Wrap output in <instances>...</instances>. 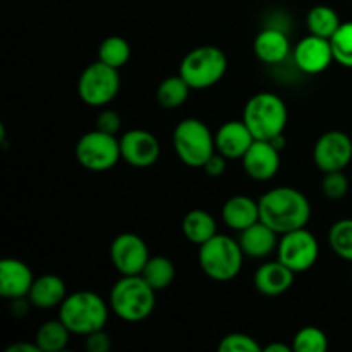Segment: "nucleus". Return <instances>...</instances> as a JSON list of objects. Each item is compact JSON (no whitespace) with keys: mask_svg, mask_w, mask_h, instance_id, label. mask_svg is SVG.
<instances>
[{"mask_svg":"<svg viewBox=\"0 0 352 352\" xmlns=\"http://www.w3.org/2000/svg\"><path fill=\"white\" fill-rule=\"evenodd\" d=\"M260 220L278 236L302 229L311 219V205L299 189L278 186L265 192L260 199Z\"/></svg>","mask_w":352,"mask_h":352,"instance_id":"f257e3e1","label":"nucleus"},{"mask_svg":"<svg viewBox=\"0 0 352 352\" xmlns=\"http://www.w3.org/2000/svg\"><path fill=\"white\" fill-rule=\"evenodd\" d=\"M110 305L93 291H76L67 294L58 306V318L71 330L72 336H88L105 329Z\"/></svg>","mask_w":352,"mask_h":352,"instance_id":"f03ea898","label":"nucleus"},{"mask_svg":"<svg viewBox=\"0 0 352 352\" xmlns=\"http://www.w3.org/2000/svg\"><path fill=\"white\" fill-rule=\"evenodd\" d=\"M155 289L141 275H120L110 289L109 305L113 315L124 322H143L153 313Z\"/></svg>","mask_w":352,"mask_h":352,"instance_id":"7ed1b4c3","label":"nucleus"},{"mask_svg":"<svg viewBox=\"0 0 352 352\" xmlns=\"http://www.w3.org/2000/svg\"><path fill=\"white\" fill-rule=\"evenodd\" d=\"M243 120L256 140L272 141L287 127L289 110L284 100L270 91L251 96L243 110Z\"/></svg>","mask_w":352,"mask_h":352,"instance_id":"20e7f679","label":"nucleus"},{"mask_svg":"<svg viewBox=\"0 0 352 352\" xmlns=\"http://www.w3.org/2000/svg\"><path fill=\"white\" fill-rule=\"evenodd\" d=\"M244 251L239 241L226 234H217L199 246V268L215 282H229L243 270Z\"/></svg>","mask_w":352,"mask_h":352,"instance_id":"39448f33","label":"nucleus"},{"mask_svg":"<svg viewBox=\"0 0 352 352\" xmlns=\"http://www.w3.org/2000/svg\"><path fill=\"white\" fill-rule=\"evenodd\" d=\"M175 155L184 165L192 168H203L215 153V134L203 120L189 117L175 126L172 134Z\"/></svg>","mask_w":352,"mask_h":352,"instance_id":"423d86ee","label":"nucleus"},{"mask_svg":"<svg viewBox=\"0 0 352 352\" xmlns=\"http://www.w3.org/2000/svg\"><path fill=\"white\" fill-rule=\"evenodd\" d=\"M227 72V57L223 50L213 45L192 48L184 55L179 74L192 89H206L220 81Z\"/></svg>","mask_w":352,"mask_h":352,"instance_id":"0eeeda50","label":"nucleus"},{"mask_svg":"<svg viewBox=\"0 0 352 352\" xmlns=\"http://www.w3.org/2000/svg\"><path fill=\"white\" fill-rule=\"evenodd\" d=\"M120 89L119 69L96 60L86 65L78 79V95L86 105L107 107Z\"/></svg>","mask_w":352,"mask_h":352,"instance_id":"6e6552de","label":"nucleus"},{"mask_svg":"<svg viewBox=\"0 0 352 352\" xmlns=\"http://www.w3.org/2000/svg\"><path fill=\"white\" fill-rule=\"evenodd\" d=\"M76 160L81 167L91 172H107L122 160L120 141L113 134L95 129L82 134L76 143Z\"/></svg>","mask_w":352,"mask_h":352,"instance_id":"1a4fd4ad","label":"nucleus"},{"mask_svg":"<svg viewBox=\"0 0 352 352\" xmlns=\"http://www.w3.org/2000/svg\"><path fill=\"white\" fill-rule=\"evenodd\" d=\"M320 246L316 237L306 227L282 234L277 246V256L296 275L311 270L318 261Z\"/></svg>","mask_w":352,"mask_h":352,"instance_id":"9d476101","label":"nucleus"},{"mask_svg":"<svg viewBox=\"0 0 352 352\" xmlns=\"http://www.w3.org/2000/svg\"><path fill=\"white\" fill-rule=\"evenodd\" d=\"M313 162L323 174L344 170L352 162V136L337 129L323 133L313 148Z\"/></svg>","mask_w":352,"mask_h":352,"instance_id":"9b49d317","label":"nucleus"},{"mask_svg":"<svg viewBox=\"0 0 352 352\" xmlns=\"http://www.w3.org/2000/svg\"><path fill=\"white\" fill-rule=\"evenodd\" d=\"M148 260L150 251L138 234H119L110 244V261L120 275H141Z\"/></svg>","mask_w":352,"mask_h":352,"instance_id":"f8f14e48","label":"nucleus"},{"mask_svg":"<svg viewBox=\"0 0 352 352\" xmlns=\"http://www.w3.org/2000/svg\"><path fill=\"white\" fill-rule=\"evenodd\" d=\"M120 155L126 164L136 168L151 167L160 158V143L146 129H129L120 136Z\"/></svg>","mask_w":352,"mask_h":352,"instance_id":"ddd939ff","label":"nucleus"},{"mask_svg":"<svg viewBox=\"0 0 352 352\" xmlns=\"http://www.w3.org/2000/svg\"><path fill=\"white\" fill-rule=\"evenodd\" d=\"M292 57H294L296 67L309 76L322 74L332 65V62H336L330 40L315 36V34L302 38L292 50Z\"/></svg>","mask_w":352,"mask_h":352,"instance_id":"4468645a","label":"nucleus"},{"mask_svg":"<svg viewBox=\"0 0 352 352\" xmlns=\"http://www.w3.org/2000/svg\"><path fill=\"white\" fill-rule=\"evenodd\" d=\"M241 162L248 177L258 182H267L274 179L280 168V150L272 141L254 140Z\"/></svg>","mask_w":352,"mask_h":352,"instance_id":"2eb2a0df","label":"nucleus"},{"mask_svg":"<svg viewBox=\"0 0 352 352\" xmlns=\"http://www.w3.org/2000/svg\"><path fill=\"white\" fill-rule=\"evenodd\" d=\"M256 138L243 119L222 124L215 133V148L227 160H241Z\"/></svg>","mask_w":352,"mask_h":352,"instance_id":"dca6fc26","label":"nucleus"},{"mask_svg":"<svg viewBox=\"0 0 352 352\" xmlns=\"http://www.w3.org/2000/svg\"><path fill=\"white\" fill-rule=\"evenodd\" d=\"M34 277L31 268L16 258H3L0 261V296L9 301L28 298Z\"/></svg>","mask_w":352,"mask_h":352,"instance_id":"f3484780","label":"nucleus"},{"mask_svg":"<svg viewBox=\"0 0 352 352\" xmlns=\"http://www.w3.org/2000/svg\"><path fill=\"white\" fill-rule=\"evenodd\" d=\"M294 277V272L277 258L275 261H265L258 267V270L254 272L253 284L260 294L267 298H277L292 287Z\"/></svg>","mask_w":352,"mask_h":352,"instance_id":"a211bd4d","label":"nucleus"},{"mask_svg":"<svg viewBox=\"0 0 352 352\" xmlns=\"http://www.w3.org/2000/svg\"><path fill=\"white\" fill-rule=\"evenodd\" d=\"M239 244L243 248L244 254L253 260H263L272 253L277 251L278 246V234L267 226L265 222L258 220L246 230L239 232Z\"/></svg>","mask_w":352,"mask_h":352,"instance_id":"6ab92c4d","label":"nucleus"},{"mask_svg":"<svg viewBox=\"0 0 352 352\" xmlns=\"http://www.w3.org/2000/svg\"><path fill=\"white\" fill-rule=\"evenodd\" d=\"M222 220L234 232H243L260 220V203L251 196H230L222 206Z\"/></svg>","mask_w":352,"mask_h":352,"instance_id":"aec40b11","label":"nucleus"},{"mask_svg":"<svg viewBox=\"0 0 352 352\" xmlns=\"http://www.w3.org/2000/svg\"><path fill=\"white\" fill-rule=\"evenodd\" d=\"M253 50L258 60L274 65L284 62L292 52V48L287 34L275 30V28H267L256 34L253 41Z\"/></svg>","mask_w":352,"mask_h":352,"instance_id":"412c9836","label":"nucleus"},{"mask_svg":"<svg viewBox=\"0 0 352 352\" xmlns=\"http://www.w3.org/2000/svg\"><path fill=\"white\" fill-rule=\"evenodd\" d=\"M65 298H67L65 282L54 274H47L34 278L30 294H28L31 305L40 309H50L55 308V306H60Z\"/></svg>","mask_w":352,"mask_h":352,"instance_id":"4be33fe9","label":"nucleus"},{"mask_svg":"<svg viewBox=\"0 0 352 352\" xmlns=\"http://www.w3.org/2000/svg\"><path fill=\"white\" fill-rule=\"evenodd\" d=\"M182 234L189 243L201 246L217 236V220L206 210L195 208L186 213L182 219Z\"/></svg>","mask_w":352,"mask_h":352,"instance_id":"5701e85b","label":"nucleus"},{"mask_svg":"<svg viewBox=\"0 0 352 352\" xmlns=\"http://www.w3.org/2000/svg\"><path fill=\"white\" fill-rule=\"evenodd\" d=\"M191 86L188 85L181 74L168 76L158 85L157 89V102L162 109L175 110L184 105L191 93Z\"/></svg>","mask_w":352,"mask_h":352,"instance_id":"b1692460","label":"nucleus"},{"mask_svg":"<svg viewBox=\"0 0 352 352\" xmlns=\"http://www.w3.org/2000/svg\"><path fill=\"white\" fill-rule=\"evenodd\" d=\"M71 336V330L60 322V318L48 320L36 330L34 342L41 352H60L67 347Z\"/></svg>","mask_w":352,"mask_h":352,"instance_id":"393cba45","label":"nucleus"},{"mask_svg":"<svg viewBox=\"0 0 352 352\" xmlns=\"http://www.w3.org/2000/svg\"><path fill=\"white\" fill-rule=\"evenodd\" d=\"M342 21H340L339 14L336 9L330 6H315L309 9L308 16H306V26H308L309 34H315L320 38H330L337 33Z\"/></svg>","mask_w":352,"mask_h":352,"instance_id":"a878e982","label":"nucleus"},{"mask_svg":"<svg viewBox=\"0 0 352 352\" xmlns=\"http://www.w3.org/2000/svg\"><path fill=\"white\" fill-rule=\"evenodd\" d=\"M141 277L155 289V291H164L170 287L175 280V265L170 258L162 256H150L148 263L144 265Z\"/></svg>","mask_w":352,"mask_h":352,"instance_id":"bb28decb","label":"nucleus"},{"mask_svg":"<svg viewBox=\"0 0 352 352\" xmlns=\"http://www.w3.org/2000/svg\"><path fill=\"white\" fill-rule=\"evenodd\" d=\"M131 58V47L122 36H107L98 47V60L116 69H122Z\"/></svg>","mask_w":352,"mask_h":352,"instance_id":"cd10ccee","label":"nucleus"},{"mask_svg":"<svg viewBox=\"0 0 352 352\" xmlns=\"http://www.w3.org/2000/svg\"><path fill=\"white\" fill-rule=\"evenodd\" d=\"M329 244L340 260L352 263V219H342L330 227Z\"/></svg>","mask_w":352,"mask_h":352,"instance_id":"c85d7f7f","label":"nucleus"},{"mask_svg":"<svg viewBox=\"0 0 352 352\" xmlns=\"http://www.w3.org/2000/svg\"><path fill=\"white\" fill-rule=\"evenodd\" d=\"M329 349V337L318 327H305L292 339L296 352H325Z\"/></svg>","mask_w":352,"mask_h":352,"instance_id":"c756f323","label":"nucleus"},{"mask_svg":"<svg viewBox=\"0 0 352 352\" xmlns=\"http://www.w3.org/2000/svg\"><path fill=\"white\" fill-rule=\"evenodd\" d=\"M333 60L346 69H352V21L340 24L337 33L330 38Z\"/></svg>","mask_w":352,"mask_h":352,"instance_id":"7c9ffc66","label":"nucleus"},{"mask_svg":"<svg viewBox=\"0 0 352 352\" xmlns=\"http://www.w3.org/2000/svg\"><path fill=\"white\" fill-rule=\"evenodd\" d=\"M322 192L325 195V198L332 199V201L346 198V195L349 192V179L344 174V170L327 172L322 179Z\"/></svg>","mask_w":352,"mask_h":352,"instance_id":"2f4dec72","label":"nucleus"},{"mask_svg":"<svg viewBox=\"0 0 352 352\" xmlns=\"http://www.w3.org/2000/svg\"><path fill=\"white\" fill-rule=\"evenodd\" d=\"M220 352H260L263 347L258 344L256 339L243 332H234L223 337L219 344Z\"/></svg>","mask_w":352,"mask_h":352,"instance_id":"473e14b6","label":"nucleus"},{"mask_svg":"<svg viewBox=\"0 0 352 352\" xmlns=\"http://www.w3.org/2000/svg\"><path fill=\"white\" fill-rule=\"evenodd\" d=\"M96 129L102 131V133L117 136L120 133V129H122V117H120V113L117 110L103 109L98 113V117H96Z\"/></svg>","mask_w":352,"mask_h":352,"instance_id":"72a5a7b5","label":"nucleus"},{"mask_svg":"<svg viewBox=\"0 0 352 352\" xmlns=\"http://www.w3.org/2000/svg\"><path fill=\"white\" fill-rule=\"evenodd\" d=\"M85 347L89 352H107L112 347V337L105 329L85 336Z\"/></svg>","mask_w":352,"mask_h":352,"instance_id":"f704fd0d","label":"nucleus"},{"mask_svg":"<svg viewBox=\"0 0 352 352\" xmlns=\"http://www.w3.org/2000/svg\"><path fill=\"white\" fill-rule=\"evenodd\" d=\"M203 170H205L206 175H210V177H222L227 170V158L223 157V155H220L219 151H215V153L212 155V158L205 164Z\"/></svg>","mask_w":352,"mask_h":352,"instance_id":"c9c22d12","label":"nucleus"},{"mask_svg":"<svg viewBox=\"0 0 352 352\" xmlns=\"http://www.w3.org/2000/svg\"><path fill=\"white\" fill-rule=\"evenodd\" d=\"M6 352H41L36 342H16L12 346H9Z\"/></svg>","mask_w":352,"mask_h":352,"instance_id":"e433bc0d","label":"nucleus"},{"mask_svg":"<svg viewBox=\"0 0 352 352\" xmlns=\"http://www.w3.org/2000/svg\"><path fill=\"white\" fill-rule=\"evenodd\" d=\"M265 352H291L292 346L289 344H280V342H272L268 346L263 347Z\"/></svg>","mask_w":352,"mask_h":352,"instance_id":"4c0bfd02","label":"nucleus"},{"mask_svg":"<svg viewBox=\"0 0 352 352\" xmlns=\"http://www.w3.org/2000/svg\"><path fill=\"white\" fill-rule=\"evenodd\" d=\"M351 278H352V272H351Z\"/></svg>","mask_w":352,"mask_h":352,"instance_id":"58836bf2","label":"nucleus"},{"mask_svg":"<svg viewBox=\"0 0 352 352\" xmlns=\"http://www.w3.org/2000/svg\"><path fill=\"white\" fill-rule=\"evenodd\" d=\"M351 136H352V134H351Z\"/></svg>","mask_w":352,"mask_h":352,"instance_id":"ea45409f","label":"nucleus"}]
</instances>
